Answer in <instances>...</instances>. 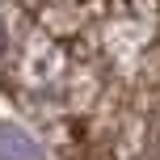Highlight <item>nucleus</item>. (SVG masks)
I'll use <instances>...</instances> for the list:
<instances>
[{"label": "nucleus", "mask_w": 160, "mask_h": 160, "mask_svg": "<svg viewBox=\"0 0 160 160\" xmlns=\"http://www.w3.org/2000/svg\"><path fill=\"white\" fill-rule=\"evenodd\" d=\"M0 160H42V148L25 127L0 122Z\"/></svg>", "instance_id": "nucleus-1"}]
</instances>
